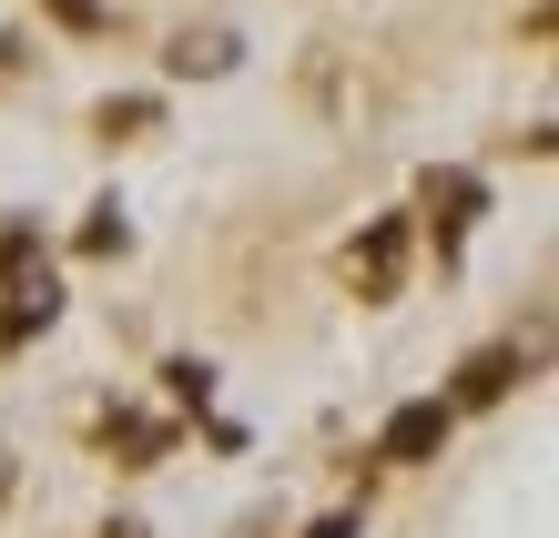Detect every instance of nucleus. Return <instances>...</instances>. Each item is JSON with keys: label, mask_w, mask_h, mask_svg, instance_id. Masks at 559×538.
Segmentation results:
<instances>
[{"label": "nucleus", "mask_w": 559, "mask_h": 538, "mask_svg": "<svg viewBox=\"0 0 559 538\" xmlns=\"http://www.w3.org/2000/svg\"><path fill=\"white\" fill-rule=\"evenodd\" d=\"M397 254H407V214H377L367 244L346 254V285L367 295V306H377V295H397Z\"/></svg>", "instance_id": "3"}, {"label": "nucleus", "mask_w": 559, "mask_h": 538, "mask_svg": "<svg viewBox=\"0 0 559 538\" xmlns=\"http://www.w3.org/2000/svg\"><path fill=\"white\" fill-rule=\"evenodd\" d=\"M509 376H519V356H509V346H488V356H468V376H457V396H448V407H499V396H509Z\"/></svg>", "instance_id": "5"}, {"label": "nucleus", "mask_w": 559, "mask_h": 538, "mask_svg": "<svg viewBox=\"0 0 559 538\" xmlns=\"http://www.w3.org/2000/svg\"><path fill=\"white\" fill-rule=\"evenodd\" d=\"M0 498H11V447H0Z\"/></svg>", "instance_id": "11"}, {"label": "nucleus", "mask_w": 559, "mask_h": 538, "mask_svg": "<svg viewBox=\"0 0 559 538\" xmlns=\"http://www.w3.org/2000/svg\"><path fill=\"white\" fill-rule=\"evenodd\" d=\"M82 254H122V204H103V214L82 224Z\"/></svg>", "instance_id": "8"}, {"label": "nucleus", "mask_w": 559, "mask_h": 538, "mask_svg": "<svg viewBox=\"0 0 559 538\" xmlns=\"http://www.w3.org/2000/svg\"><path fill=\"white\" fill-rule=\"evenodd\" d=\"M448 427H457V407H448V396H417V407H397V417H386L377 457H386V467H427V457L448 447Z\"/></svg>", "instance_id": "2"}, {"label": "nucleus", "mask_w": 559, "mask_h": 538, "mask_svg": "<svg viewBox=\"0 0 559 538\" xmlns=\"http://www.w3.org/2000/svg\"><path fill=\"white\" fill-rule=\"evenodd\" d=\"M51 11L72 21V31H92V21H103V11H92V0H51Z\"/></svg>", "instance_id": "9"}, {"label": "nucleus", "mask_w": 559, "mask_h": 538, "mask_svg": "<svg viewBox=\"0 0 559 538\" xmlns=\"http://www.w3.org/2000/svg\"><path fill=\"white\" fill-rule=\"evenodd\" d=\"M0 346H21V335H41L51 315H61V295H51V264H41V244L31 234H0Z\"/></svg>", "instance_id": "1"}, {"label": "nucleus", "mask_w": 559, "mask_h": 538, "mask_svg": "<svg viewBox=\"0 0 559 538\" xmlns=\"http://www.w3.org/2000/svg\"><path fill=\"white\" fill-rule=\"evenodd\" d=\"M316 538H356V518H316Z\"/></svg>", "instance_id": "10"}, {"label": "nucleus", "mask_w": 559, "mask_h": 538, "mask_svg": "<svg viewBox=\"0 0 559 538\" xmlns=\"http://www.w3.org/2000/svg\"><path fill=\"white\" fill-rule=\"evenodd\" d=\"M427 214H438V254H457L468 224H478V183L468 174H427Z\"/></svg>", "instance_id": "4"}, {"label": "nucleus", "mask_w": 559, "mask_h": 538, "mask_svg": "<svg viewBox=\"0 0 559 538\" xmlns=\"http://www.w3.org/2000/svg\"><path fill=\"white\" fill-rule=\"evenodd\" d=\"M174 72H235V31H183V41H174Z\"/></svg>", "instance_id": "6"}, {"label": "nucleus", "mask_w": 559, "mask_h": 538, "mask_svg": "<svg viewBox=\"0 0 559 538\" xmlns=\"http://www.w3.org/2000/svg\"><path fill=\"white\" fill-rule=\"evenodd\" d=\"M103 447H122V467H143V457L163 447V427H153V417H103Z\"/></svg>", "instance_id": "7"}]
</instances>
